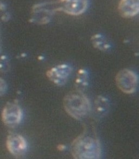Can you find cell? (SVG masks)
Here are the masks:
<instances>
[{"instance_id": "1", "label": "cell", "mask_w": 139, "mask_h": 159, "mask_svg": "<svg viewBox=\"0 0 139 159\" xmlns=\"http://www.w3.org/2000/svg\"><path fill=\"white\" fill-rule=\"evenodd\" d=\"M71 152L73 157L77 159H99L101 155L98 139L86 134L80 135L73 141Z\"/></svg>"}, {"instance_id": "2", "label": "cell", "mask_w": 139, "mask_h": 159, "mask_svg": "<svg viewBox=\"0 0 139 159\" xmlns=\"http://www.w3.org/2000/svg\"><path fill=\"white\" fill-rule=\"evenodd\" d=\"M63 105L66 112L76 119L83 118L90 110V103L88 98L80 91L66 94L64 98Z\"/></svg>"}, {"instance_id": "3", "label": "cell", "mask_w": 139, "mask_h": 159, "mask_svg": "<svg viewBox=\"0 0 139 159\" xmlns=\"http://www.w3.org/2000/svg\"><path fill=\"white\" fill-rule=\"evenodd\" d=\"M117 87L126 94L134 93L138 84L137 74L131 70L123 69L119 71L115 77Z\"/></svg>"}, {"instance_id": "4", "label": "cell", "mask_w": 139, "mask_h": 159, "mask_svg": "<svg viewBox=\"0 0 139 159\" xmlns=\"http://www.w3.org/2000/svg\"><path fill=\"white\" fill-rule=\"evenodd\" d=\"M72 70V68L67 64H59L47 71V77L53 84L62 86L67 81Z\"/></svg>"}, {"instance_id": "5", "label": "cell", "mask_w": 139, "mask_h": 159, "mask_svg": "<svg viewBox=\"0 0 139 159\" xmlns=\"http://www.w3.org/2000/svg\"><path fill=\"white\" fill-rule=\"evenodd\" d=\"M22 117V112L17 104L9 102L6 104L2 113V118L6 125L14 126L20 123Z\"/></svg>"}, {"instance_id": "6", "label": "cell", "mask_w": 139, "mask_h": 159, "mask_svg": "<svg viewBox=\"0 0 139 159\" xmlns=\"http://www.w3.org/2000/svg\"><path fill=\"white\" fill-rule=\"evenodd\" d=\"M58 6L60 11L71 16H79L86 11L88 0H60Z\"/></svg>"}, {"instance_id": "7", "label": "cell", "mask_w": 139, "mask_h": 159, "mask_svg": "<svg viewBox=\"0 0 139 159\" xmlns=\"http://www.w3.org/2000/svg\"><path fill=\"white\" fill-rule=\"evenodd\" d=\"M6 145L10 153L15 157H22L27 148V143L24 137L15 134L8 136Z\"/></svg>"}, {"instance_id": "8", "label": "cell", "mask_w": 139, "mask_h": 159, "mask_svg": "<svg viewBox=\"0 0 139 159\" xmlns=\"http://www.w3.org/2000/svg\"><path fill=\"white\" fill-rule=\"evenodd\" d=\"M33 13L34 19L39 24H45L49 22L51 16L54 11L59 10L58 3L57 5L53 3H43L35 6Z\"/></svg>"}, {"instance_id": "9", "label": "cell", "mask_w": 139, "mask_h": 159, "mask_svg": "<svg viewBox=\"0 0 139 159\" xmlns=\"http://www.w3.org/2000/svg\"><path fill=\"white\" fill-rule=\"evenodd\" d=\"M119 10L124 18L133 17L139 13V0H121Z\"/></svg>"}, {"instance_id": "10", "label": "cell", "mask_w": 139, "mask_h": 159, "mask_svg": "<svg viewBox=\"0 0 139 159\" xmlns=\"http://www.w3.org/2000/svg\"><path fill=\"white\" fill-rule=\"evenodd\" d=\"M89 74L85 69H80L78 71L76 77L75 86L78 91L83 92L88 86Z\"/></svg>"}, {"instance_id": "11", "label": "cell", "mask_w": 139, "mask_h": 159, "mask_svg": "<svg viewBox=\"0 0 139 159\" xmlns=\"http://www.w3.org/2000/svg\"><path fill=\"white\" fill-rule=\"evenodd\" d=\"M91 43L95 48L102 51H107L111 49V45L106 37L100 34H96L91 38Z\"/></svg>"}, {"instance_id": "12", "label": "cell", "mask_w": 139, "mask_h": 159, "mask_svg": "<svg viewBox=\"0 0 139 159\" xmlns=\"http://www.w3.org/2000/svg\"><path fill=\"white\" fill-rule=\"evenodd\" d=\"M95 110L99 115H104L109 108V102L107 98L99 96L95 100Z\"/></svg>"}, {"instance_id": "13", "label": "cell", "mask_w": 139, "mask_h": 159, "mask_svg": "<svg viewBox=\"0 0 139 159\" xmlns=\"http://www.w3.org/2000/svg\"><path fill=\"white\" fill-rule=\"evenodd\" d=\"M7 89V84L5 80L0 77V96H2L6 93Z\"/></svg>"}]
</instances>
